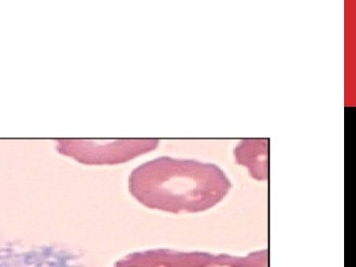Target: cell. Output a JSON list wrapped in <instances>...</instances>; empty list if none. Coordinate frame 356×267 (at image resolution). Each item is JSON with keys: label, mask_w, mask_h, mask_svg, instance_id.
Instances as JSON below:
<instances>
[{"label": "cell", "mask_w": 356, "mask_h": 267, "mask_svg": "<svg viewBox=\"0 0 356 267\" xmlns=\"http://www.w3.org/2000/svg\"><path fill=\"white\" fill-rule=\"evenodd\" d=\"M130 187L133 195L147 207L198 213L224 200L232 184L213 163L163 156L134 170Z\"/></svg>", "instance_id": "cell-1"}, {"label": "cell", "mask_w": 356, "mask_h": 267, "mask_svg": "<svg viewBox=\"0 0 356 267\" xmlns=\"http://www.w3.org/2000/svg\"><path fill=\"white\" fill-rule=\"evenodd\" d=\"M130 267H268V252L257 250L243 257L201 252H147L133 259Z\"/></svg>", "instance_id": "cell-2"}, {"label": "cell", "mask_w": 356, "mask_h": 267, "mask_svg": "<svg viewBox=\"0 0 356 267\" xmlns=\"http://www.w3.org/2000/svg\"><path fill=\"white\" fill-rule=\"evenodd\" d=\"M158 144L156 140H122L104 144L90 140H60L58 149L60 153L70 154L79 159H92L111 153L118 161H128L140 154L153 151Z\"/></svg>", "instance_id": "cell-3"}, {"label": "cell", "mask_w": 356, "mask_h": 267, "mask_svg": "<svg viewBox=\"0 0 356 267\" xmlns=\"http://www.w3.org/2000/svg\"><path fill=\"white\" fill-rule=\"evenodd\" d=\"M0 267H79L74 252L55 245L0 252Z\"/></svg>", "instance_id": "cell-4"}, {"label": "cell", "mask_w": 356, "mask_h": 267, "mask_svg": "<svg viewBox=\"0 0 356 267\" xmlns=\"http://www.w3.org/2000/svg\"><path fill=\"white\" fill-rule=\"evenodd\" d=\"M234 154L236 163L245 166L250 177L259 181L268 178V140H242Z\"/></svg>", "instance_id": "cell-5"}]
</instances>
